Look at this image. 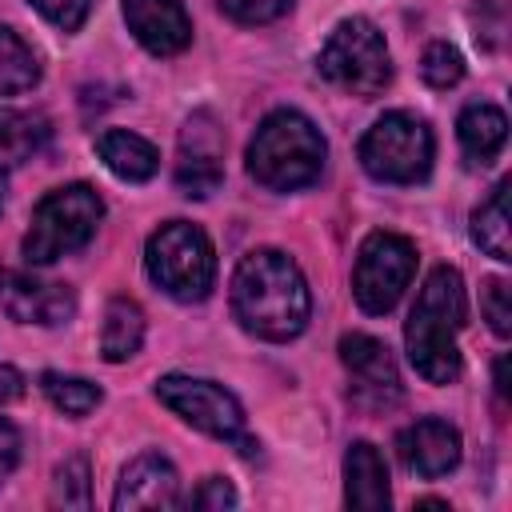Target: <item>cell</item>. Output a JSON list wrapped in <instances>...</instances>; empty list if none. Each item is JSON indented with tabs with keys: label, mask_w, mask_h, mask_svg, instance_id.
Returning <instances> with one entry per match:
<instances>
[{
	"label": "cell",
	"mask_w": 512,
	"mask_h": 512,
	"mask_svg": "<svg viewBox=\"0 0 512 512\" xmlns=\"http://www.w3.org/2000/svg\"><path fill=\"white\" fill-rule=\"evenodd\" d=\"M396 452H400V464L408 472L436 480L460 464V432H456V424H448L440 416H424V420L400 428Z\"/></svg>",
	"instance_id": "5bb4252c"
},
{
	"label": "cell",
	"mask_w": 512,
	"mask_h": 512,
	"mask_svg": "<svg viewBox=\"0 0 512 512\" xmlns=\"http://www.w3.org/2000/svg\"><path fill=\"white\" fill-rule=\"evenodd\" d=\"M36 84H40V56L20 32L0 24V96L28 92Z\"/></svg>",
	"instance_id": "7402d4cb"
},
{
	"label": "cell",
	"mask_w": 512,
	"mask_h": 512,
	"mask_svg": "<svg viewBox=\"0 0 512 512\" xmlns=\"http://www.w3.org/2000/svg\"><path fill=\"white\" fill-rule=\"evenodd\" d=\"M316 72L340 92L372 100L392 84V56L380 28L368 16H348L328 32L316 56Z\"/></svg>",
	"instance_id": "8992f818"
},
{
	"label": "cell",
	"mask_w": 512,
	"mask_h": 512,
	"mask_svg": "<svg viewBox=\"0 0 512 512\" xmlns=\"http://www.w3.org/2000/svg\"><path fill=\"white\" fill-rule=\"evenodd\" d=\"M124 24L152 56H176L192 44V16L184 0H120Z\"/></svg>",
	"instance_id": "4fadbf2b"
},
{
	"label": "cell",
	"mask_w": 512,
	"mask_h": 512,
	"mask_svg": "<svg viewBox=\"0 0 512 512\" xmlns=\"http://www.w3.org/2000/svg\"><path fill=\"white\" fill-rule=\"evenodd\" d=\"M456 136H460V148H464V160L472 168H488L504 144H508V116L496 108V104H468L460 116H456Z\"/></svg>",
	"instance_id": "e0dca14e"
},
{
	"label": "cell",
	"mask_w": 512,
	"mask_h": 512,
	"mask_svg": "<svg viewBox=\"0 0 512 512\" xmlns=\"http://www.w3.org/2000/svg\"><path fill=\"white\" fill-rule=\"evenodd\" d=\"M340 364L352 380V400L360 408H392L404 396L400 368L384 340L368 332H344L340 336Z\"/></svg>",
	"instance_id": "8fae6325"
},
{
	"label": "cell",
	"mask_w": 512,
	"mask_h": 512,
	"mask_svg": "<svg viewBox=\"0 0 512 512\" xmlns=\"http://www.w3.org/2000/svg\"><path fill=\"white\" fill-rule=\"evenodd\" d=\"M24 396V372L12 364H0V408Z\"/></svg>",
	"instance_id": "4dcf8cb0"
},
{
	"label": "cell",
	"mask_w": 512,
	"mask_h": 512,
	"mask_svg": "<svg viewBox=\"0 0 512 512\" xmlns=\"http://www.w3.org/2000/svg\"><path fill=\"white\" fill-rule=\"evenodd\" d=\"M96 156L104 160V168L116 176V180H128V184H144L156 176L160 168V152L136 136V132H124V128H108L96 136Z\"/></svg>",
	"instance_id": "ac0fdd59"
},
{
	"label": "cell",
	"mask_w": 512,
	"mask_h": 512,
	"mask_svg": "<svg viewBox=\"0 0 512 512\" xmlns=\"http://www.w3.org/2000/svg\"><path fill=\"white\" fill-rule=\"evenodd\" d=\"M224 184V128L216 112L196 108L176 140V188L188 200H208Z\"/></svg>",
	"instance_id": "30bf717a"
},
{
	"label": "cell",
	"mask_w": 512,
	"mask_h": 512,
	"mask_svg": "<svg viewBox=\"0 0 512 512\" xmlns=\"http://www.w3.org/2000/svg\"><path fill=\"white\" fill-rule=\"evenodd\" d=\"M324 160H328V144L320 128L296 108L268 112L248 144V172L268 192H296L316 184Z\"/></svg>",
	"instance_id": "3957f363"
},
{
	"label": "cell",
	"mask_w": 512,
	"mask_h": 512,
	"mask_svg": "<svg viewBox=\"0 0 512 512\" xmlns=\"http://www.w3.org/2000/svg\"><path fill=\"white\" fill-rule=\"evenodd\" d=\"M364 172L380 184H420L436 160V136L416 112H384L356 148Z\"/></svg>",
	"instance_id": "52a82bcc"
},
{
	"label": "cell",
	"mask_w": 512,
	"mask_h": 512,
	"mask_svg": "<svg viewBox=\"0 0 512 512\" xmlns=\"http://www.w3.org/2000/svg\"><path fill=\"white\" fill-rule=\"evenodd\" d=\"M40 392H44L48 404H52L56 412H64V416H88V412H96L100 400H104V392H100L92 380H84V376H64V372H44V376H40Z\"/></svg>",
	"instance_id": "603a6c76"
},
{
	"label": "cell",
	"mask_w": 512,
	"mask_h": 512,
	"mask_svg": "<svg viewBox=\"0 0 512 512\" xmlns=\"http://www.w3.org/2000/svg\"><path fill=\"white\" fill-rule=\"evenodd\" d=\"M420 76H424L432 88H452V84H460V76H464V56H460L448 40H436V44H428L424 56H420Z\"/></svg>",
	"instance_id": "d4e9b609"
},
{
	"label": "cell",
	"mask_w": 512,
	"mask_h": 512,
	"mask_svg": "<svg viewBox=\"0 0 512 512\" xmlns=\"http://www.w3.org/2000/svg\"><path fill=\"white\" fill-rule=\"evenodd\" d=\"M344 504L364 512H384L392 504L384 456L368 440H352L344 452Z\"/></svg>",
	"instance_id": "2e32d148"
},
{
	"label": "cell",
	"mask_w": 512,
	"mask_h": 512,
	"mask_svg": "<svg viewBox=\"0 0 512 512\" xmlns=\"http://www.w3.org/2000/svg\"><path fill=\"white\" fill-rule=\"evenodd\" d=\"M100 220H104V200L92 184L52 188L32 208V220H28V232H24V244H20L24 264L44 268V264H56L60 256H72V252L88 248Z\"/></svg>",
	"instance_id": "277c9868"
},
{
	"label": "cell",
	"mask_w": 512,
	"mask_h": 512,
	"mask_svg": "<svg viewBox=\"0 0 512 512\" xmlns=\"http://www.w3.org/2000/svg\"><path fill=\"white\" fill-rule=\"evenodd\" d=\"M144 268L160 292L180 304H196L216 284V252L204 228L188 220L160 224L144 244Z\"/></svg>",
	"instance_id": "5b68a950"
},
{
	"label": "cell",
	"mask_w": 512,
	"mask_h": 512,
	"mask_svg": "<svg viewBox=\"0 0 512 512\" xmlns=\"http://www.w3.org/2000/svg\"><path fill=\"white\" fill-rule=\"evenodd\" d=\"M48 24H56L60 32H76L88 12H92V0H28Z\"/></svg>",
	"instance_id": "83f0119b"
},
{
	"label": "cell",
	"mask_w": 512,
	"mask_h": 512,
	"mask_svg": "<svg viewBox=\"0 0 512 512\" xmlns=\"http://www.w3.org/2000/svg\"><path fill=\"white\" fill-rule=\"evenodd\" d=\"M156 400L164 408H172L196 432L232 444L240 456L252 460L260 452V440L248 432V420H244L240 400L224 384L200 380V376H184V372H168V376L156 380Z\"/></svg>",
	"instance_id": "ba28073f"
},
{
	"label": "cell",
	"mask_w": 512,
	"mask_h": 512,
	"mask_svg": "<svg viewBox=\"0 0 512 512\" xmlns=\"http://www.w3.org/2000/svg\"><path fill=\"white\" fill-rule=\"evenodd\" d=\"M468 316V300H464V276L452 264H436L420 292L416 304L408 312L404 324V348L412 368L428 380V384H452L460 376V328Z\"/></svg>",
	"instance_id": "7a4b0ae2"
},
{
	"label": "cell",
	"mask_w": 512,
	"mask_h": 512,
	"mask_svg": "<svg viewBox=\"0 0 512 512\" xmlns=\"http://www.w3.org/2000/svg\"><path fill=\"white\" fill-rule=\"evenodd\" d=\"M0 304L16 324L56 328L76 312V292L64 280H44L36 272H0Z\"/></svg>",
	"instance_id": "7c38bea8"
},
{
	"label": "cell",
	"mask_w": 512,
	"mask_h": 512,
	"mask_svg": "<svg viewBox=\"0 0 512 512\" xmlns=\"http://www.w3.org/2000/svg\"><path fill=\"white\" fill-rule=\"evenodd\" d=\"M508 188L512 180H500L480 208L472 212V240L492 260H512V224H508Z\"/></svg>",
	"instance_id": "44dd1931"
},
{
	"label": "cell",
	"mask_w": 512,
	"mask_h": 512,
	"mask_svg": "<svg viewBox=\"0 0 512 512\" xmlns=\"http://www.w3.org/2000/svg\"><path fill=\"white\" fill-rule=\"evenodd\" d=\"M296 0H220V8L236 20V24H272L280 20Z\"/></svg>",
	"instance_id": "4316f807"
},
{
	"label": "cell",
	"mask_w": 512,
	"mask_h": 512,
	"mask_svg": "<svg viewBox=\"0 0 512 512\" xmlns=\"http://www.w3.org/2000/svg\"><path fill=\"white\" fill-rule=\"evenodd\" d=\"M112 508L116 512H132V508H180V476H176L172 460L160 456V452H140L120 472Z\"/></svg>",
	"instance_id": "9a60e30c"
},
{
	"label": "cell",
	"mask_w": 512,
	"mask_h": 512,
	"mask_svg": "<svg viewBox=\"0 0 512 512\" xmlns=\"http://www.w3.org/2000/svg\"><path fill=\"white\" fill-rule=\"evenodd\" d=\"M480 312L488 320V328L504 340L512 332V304H508V280L500 276H488L484 288H480Z\"/></svg>",
	"instance_id": "484cf974"
},
{
	"label": "cell",
	"mask_w": 512,
	"mask_h": 512,
	"mask_svg": "<svg viewBox=\"0 0 512 512\" xmlns=\"http://www.w3.org/2000/svg\"><path fill=\"white\" fill-rule=\"evenodd\" d=\"M192 508H232L236 504V488L224 476H204L200 488L188 496Z\"/></svg>",
	"instance_id": "f1b7e54d"
},
{
	"label": "cell",
	"mask_w": 512,
	"mask_h": 512,
	"mask_svg": "<svg viewBox=\"0 0 512 512\" xmlns=\"http://www.w3.org/2000/svg\"><path fill=\"white\" fill-rule=\"evenodd\" d=\"M48 136H52V128L44 116L20 112V108H0V168L12 172L24 160L40 156Z\"/></svg>",
	"instance_id": "ffe728a7"
},
{
	"label": "cell",
	"mask_w": 512,
	"mask_h": 512,
	"mask_svg": "<svg viewBox=\"0 0 512 512\" xmlns=\"http://www.w3.org/2000/svg\"><path fill=\"white\" fill-rule=\"evenodd\" d=\"M416 272V244L400 232H368L356 268H352V296L368 316H384L396 308L404 288Z\"/></svg>",
	"instance_id": "9c48e42d"
},
{
	"label": "cell",
	"mask_w": 512,
	"mask_h": 512,
	"mask_svg": "<svg viewBox=\"0 0 512 512\" xmlns=\"http://www.w3.org/2000/svg\"><path fill=\"white\" fill-rule=\"evenodd\" d=\"M504 368H508V356H500V360H496V372H492V380H496V392H500V400L508 396V380H504Z\"/></svg>",
	"instance_id": "1f68e13d"
},
{
	"label": "cell",
	"mask_w": 512,
	"mask_h": 512,
	"mask_svg": "<svg viewBox=\"0 0 512 512\" xmlns=\"http://www.w3.org/2000/svg\"><path fill=\"white\" fill-rule=\"evenodd\" d=\"M88 460L84 456H68L56 476H52V504L64 508H88L92 504V484H88Z\"/></svg>",
	"instance_id": "cb8c5ba5"
},
{
	"label": "cell",
	"mask_w": 512,
	"mask_h": 512,
	"mask_svg": "<svg viewBox=\"0 0 512 512\" xmlns=\"http://www.w3.org/2000/svg\"><path fill=\"white\" fill-rule=\"evenodd\" d=\"M20 448H24L20 428H16L8 416H0V484L16 472V464H20Z\"/></svg>",
	"instance_id": "f546056e"
},
{
	"label": "cell",
	"mask_w": 512,
	"mask_h": 512,
	"mask_svg": "<svg viewBox=\"0 0 512 512\" xmlns=\"http://www.w3.org/2000/svg\"><path fill=\"white\" fill-rule=\"evenodd\" d=\"M312 312L308 280L300 264L280 248L248 252L232 272V316L244 332L284 344L304 332Z\"/></svg>",
	"instance_id": "6da1fadb"
},
{
	"label": "cell",
	"mask_w": 512,
	"mask_h": 512,
	"mask_svg": "<svg viewBox=\"0 0 512 512\" xmlns=\"http://www.w3.org/2000/svg\"><path fill=\"white\" fill-rule=\"evenodd\" d=\"M144 344V308L128 296H112L100 324V356L108 364H124Z\"/></svg>",
	"instance_id": "d6986e66"
},
{
	"label": "cell",
	"mask_w": 512,
	"mask_h": 512,
	"mask_svg": "<svg viewBox=\"0 0 512 512\" xmlns=\"http://www.w3.org/2000/svg\"><path fill=\"white\" fill-rule=\"evenodd\" d=\"M4 196H8V172L0 168V208H4Z\"/></svg>",
	"instance_id": "d6a6232c"
}]
</instances>
